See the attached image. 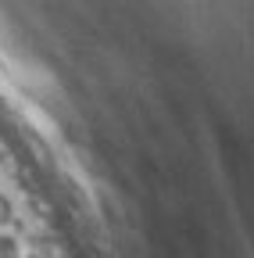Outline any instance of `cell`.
I'll return each mask as SVG.
<instances>
[{
  "mask_svg": "<svg viewBox=\"0 0 254 258\" xmlns=\"http://www.w3.org/2000/svg\"><path fill=\"white\" fill-rule=\"evenodd\" d=\"M0 258H18V244L4 233H0Z\"/></svg>",
  "mask_w": 254,
  "mask_h": 258,
  "instance_id": "cell-1",
  "label": "cell"
},
{
  "mask_svg": "<svg viewBox=\"0 0 254 258\" xmlns=\"http://www.w3.org/2000/svg\"><path fill=\"white\" fill-rule=\"evenodd\" d=\"M11 219H15V208H11V201L4 198V194H0V226L11 222Z\"/></svg>",
  "mask_w": 254,
  "mask_h": 258,
  "instance_id": "cell-2",
  "label": "cell"
}]
</instances>
